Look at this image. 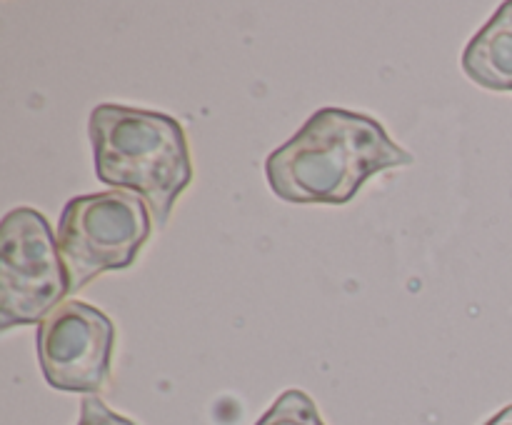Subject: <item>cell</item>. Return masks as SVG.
Here are the masks:
<instances>
[{"label":"cell","mask_w":512,"mask_h":425,"mask_svg":"<svg viewBox=\"0 0 512 425\" xmlns=\"http://www.w3.org/2000/svg\"><path fill=\"white\" fill-rule=\"evenodd\" d=\"M88 133L100 183L138 193L163 228L193 180L183 125L160 110L103 103L90 113Z\"/></svg>","instance_id":"obj_2"},{"label":"cell","mask_w":512,"mask_h":425,"mask_svg":"<svg viewBox=\"0 0 512 425\" xmlns=\"http://www.w3.org/2000/svg\"><path fill=\"white\" fill-rule=\"evenodd\" d=\"M78 425H135L130 418H123V415L113 413L108 405L103 403L95 395H88L83 400V408H80V420Z\"/></svg>","instance_id":"obj_8"},{"label":"cell","mask_w":512,"mask_h":425,"mask_svg":"<svg viewBox=\"0 0 512 425\" xmlns=\"http://www.w3.org/2000/svg\"><path fill=\"white\" fill-rule=\"evenodd\" d=\"M485 425H512V405H508V408H503V410H500V413H495L493 418H490Z\"/></svg>","instance_id":"obj_9"},{"label":"cell","mask_w":512,"mask_h":425,"mask_svg":"<svg viewBox=\"0 0 512 425\" xmlns=\"http://www.w3.org/2000/svg\"><path fill=\"white\" fill-rule=\"evenodd\" d=\"M70 295L58 238L35 208H13L0 223V330L43 323Z\"/></svg>","instance_id":"obj_4"},{"label":"cell","mask_w":512,"mask_h":425,"mask_svg":"<svg viewBox=\"0 0 512 425\" xmlns=\"http://www.w3.org/2000/svg\"><path fill=\"white\" fill-rule=\"evenodd\" d=\"M35 345L50 388L100 393L110 378L115 325L103 310L80 300H65L38 325Z\"/></svg>","instance_id":"obj_5"},{"label":"cell","mask_w":512,"mask_h":425,"mask_svg":"<svg viewBox=\"0 0 512 425\" xmlns=\"http://www.w3.org/2000/svg\"><path fill=\"white\" fill-rule=\"evenodd\" d=\"M413 163L388 130L365 113L320 108L265 160V175L280 200L343 205L373 175Z\"/></svg>","instance_id":"obj_1"},{"label":"cell","mask_w":512,"mask_h":425,"mask_svg":"<svg viewBox=\"0 0 512 425\" xmlns=\"http://www.w3.org/2000/svg\"><path fill=\"white\" fill-rule=\"evenodd\" d=\"M255 425H325L318 405L305 390H285Z\"/></svg>","instance_id":"obj_7"},{"label":"cell","mask_w":512,"mask_h":425,"mask_svg":"<svg viewBox=\"0 0 512 425\" xmlns=\"http://www.w3.org/2000/svg\"><path fill=\"white\" fill-rule=\"evenodd\" d=\"M463 70L480 88L512 93V0L473 35L463 53Z\"/></svg>","instance_id":"obj_6"},{"label":"cell","mask_w":512,"mask_h":425,"mask_svg":"<svg viewBox=\"0 0 512 425\" xmlns=\"http://www.w3.org/2000/svg\"><path fill=\"white\" fill-rule=\"evenodd\" d=\"M153 230V213L138 193L105 190L68 200L60 213L58 248L68 270L70 293L100 273L135 263Z\"/></svg>","instance_id":"obj_3"}]
</instances>
